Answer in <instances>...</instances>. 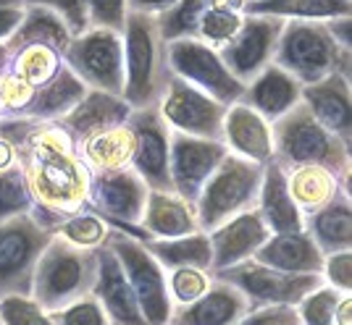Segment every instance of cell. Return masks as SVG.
<instances>
[{"label":"cell","mask_w":352,"mask_h":325,"mask_svg":"<svg viewBox=\"0 0 352 325\" xmlns=\"http://www.w3.org/2000/svg\"><path fill=\"white\" fill-rule=\"evenodd\" d=\"M85 95H87V87H85V84L63 66V60H60L58 74L53 76L47 84L34 89V97H32L30 105H27L19 116L56 123V121L63 119Z\"/></svg>","instance_id":"obj_30"},{"label":"cell","mask_w":352,"mask_h":325,"mask_svg":"<svg viewBox=\"0 0 352 325\" xmlns=\"http://www.w3.org/2000/svg\"><path fill=\"white\" fill-rule=\"evenodd\" d=\"M0 325H3V320H0Z\"/></svg>","instance_id":"obj_55"},{"label":"cell","mask_w":352,"mask_h":325,"mask_svg":"<svg viewBox=\"0 0 352 325\" xmlns=\"http://www.w3.org/2000/svg\"><path fill=\"white\" fill-rule=\"evenodd\" d=\"M221 142L232 155L248 158L265 165L274 160V136H271V121H265L258 110H252L242 100L226 108Z\"/></svg>","instance_id":"obj_20"},{"label":"cell","mask_w":352,"mask_h":325,"mask_svg":"<svg viewBox=\"0 0 352 325\" xmlns=\"http://www.w3.org/2000/svg\"><path fill=\"white\" fill-rule=\"evenodd\" d=\"M56 234L66 241H72L76 247H87V250H98L108 241L111 234V223L100 218L92 210H82L76 215H69L66 221L56 226Z\"/></svg>","instance_id":"obj_37"},{"label":"cell","mask_w":352,"mask_h":325,"mask_svg":"<svg viewBox=\"0 0 352 325\" xmlns=\"http://www.w3.org/2000/svg\"><path fill=\"white\" fill-rule=\"evenodd\" d=\"M210 283H213V276L210 270H203V267H168L166 270V286H168V296L174 307L195 302L210 289Z\"/></svg>","instance_id":"obj_39"},{"label":"cell","mask_w":352,"mask_h":325,"mask_svg":"<svg viewBox=\"0 0 352 325\" xmlns=\"http://www.w3.org/2000/svg\"><path fill=\"white\" fill-rule=\"evenodd\" d=\"M229 155L223 142L216 139H200L190 134L171 132V145H168V178L171 189L182 200L195 205L197 194L203 189L208 176L219 168V162Z\"/></svg>","instance_id":"obj_15"},{"label":"cell","mask_w":352,"mask_h":325,"mask_svg":"<svg viewBox=\"0 0 352 325\" xmlns=\"http://www.w3.org/2000/svg\"><path fill=\"white\" fill-rule=\"evenodd\" d=\"M24 3H37L47 5L66 21L72 34H82L87 29V0H24Z\"/></svg>","instance_id":"obj_47"},{"label":"cell","mask_w":352,"mask_h":325,"mask_svg":"<svg viewBox=\"0 0 352 325\" xmlns=\"http://www.w3.org/2000/svg\"><path fill=\"white\" fill-rule=\"evenodd\" d=\"M252 260L284 273H321L323 252L305 231L294 234H271L263 247L252 254Z\"/></svg>","instance_id":"obj_27"},{"label":"cell","mask_w":352,"mask_h":325,"mask_svg":"<svg viewBox=\"0 0 352 325\" xmlns=\"http://www.w3.org/2000/svg\"><path fill=\"white\" fill-rule=\"evenodd\" d=\"M236 325H302V320L292 304H263L252 307Z\"/></svg>","instance_id":"obj_46"},{"label":"cell","mask_w":352,"mask_h":325,"mask_svg":"<svg viewBox=\"0 0 352 325\" xmlns=\"http://www.w3.org/2000/svg\"><path fill=\"white\" fill-rule=\"evenodd\" d=\"M242 14L276 16L284 21H329L352 16V0H255L242 5Z\"/></svg>","instance_id":"obj_33"},{"label":"cell","mask_w":352,"mask_h":325,"mask_svg":"<svg viewBox=\"0 0 352 325\" xmlns=\"http://www.w3.org/2000/svg\"><path fill=\"white\" fill-rule=\"evenodd\" d=\"M50 239L53 231L32 213L0 223V299L32 294L34 267Z\"/></svg>","instance_id":"obj_9"},{"label":"cell","mask_w":352,"mask_h":325,"mask_svg":"<svg viewBox=\"0 0 352 325\" xmlns=\"http://www.w3.org/2000/svg\"><path fill=\"white\" fill-rule=\"evenodd\" d=\"M245 3H255V0H242V5H245Z\"/></svg>","instance_id":"obj_54"},{"label":"cell","mask_w":352,"mask_h":325,"mask_svg":"<svg viewBox=\"0 0 352 325\" xmlns=\"http://www.w3.org/2000/svg\"><path fill=\"white\" fill-rule=\"evenodd\" d=\"M226 108L229 105H221L210 95L192 87L190 82L171 74L168 87H166L161 103H158V113H161V119L166 121V126L171 132L221 142Z\"/></svg>","instance_id":"obj_13"},{"label":"cell","mask_w":352,"mask_h":325,"mask_svg":"<svg viewBox=\"0 0 352 325\" xmlns=\"http://www.w3.org/2000/svg\"><path fill=\"white\" fill-rule=\"evenodd\" d=\"M250 310V302L234 286L213 278L203 296L174 307L166 325H236Z\"/></svg>","instance_id":"obj_22"},{"label":"cell","mask_w":352,"mask_h":325,"mask_svg":"<svg viewBox=\"0 0 352 325\" xmlns=\"http://www.w3.org/2000/svg\"><path fill=\"white\" fill-rule=\"evenodd\" d=\"M323 24H326V29L331 34V40L342 50H352V16H337V19H329Z\"/></svg>","instance_id":"obj_49"},{"label":"cell","mask_w":352,"mask_h":325,"mask_svg":"<svg viewBox=\"0 0 352 325\" xmlns=\"http://www.w3.org/2000/svg\"><path fill=\"white\" fill-rule=\"evenodd\" d=\"M47 317L53 325H111L100 302L92 294L82 296V299H76V302L56 312H47Z\"/></svg>","instance_id":"obj_41"},{"label":"cell","mask_w":352,"mask_h":325,"mask_svg":"<svg viewBox=\"0 0 352 325\" xmlns=\"http://www.w3.org/2000/svg\"><path fill=\"white\" fill-rule=\"evenodd\" d=\"M216 0H179L168 11L155 16L158 29L166 43L174 40H184V37H195L197 34V24L206 16V11Z\"/></svg>","instance_id":"obj_36"},{"label":"cell","mask_w":352,"mask_h":325,"mask_svg":"<svg viewBox=\"0 0 352 325\" xmlns=\"http://www.w3.org/2000/svg\"><path fill=\"white\" fill-rule=\"evenodd\" d=\"M72 29L53 8L37 5V3H24V19L14 34L3 43V47L8 53V60L14 53H19L21 47H30V45H45V47H53L56 53H63L66 45L72 43Z\"/></svg>","instance_id":"obj_28"},{"label":"cell","mask_w":352,"mask_h":325,"mask_svg":"<svg viewBox=\"0 0 352 325\" xmlns=\"http://www.w3.org/2000/svg\"><path fill=\"white\" fill-rule=\"evenodd\" d=\"M302 231L326 254L352 250V192H339L321 210L302 218Z\"/></svg>","instance_id":"obj_26"},{"label":"cell","mask_w":352,"mask_h":325,"mask_svg":"<svg viewBox=\"0 0 352 325\" xmlns=\"http://www.w3.org/2000/svg\"><path fill=\"white\" fill-rule=\"evenodd\" d=\"M213 278L234 286L250 302V307H263V304H292V307H297L302 296L323 283L321 273H284V270L268 267L252 257L213 273Z\"/></svg>","instance_id":"obj_10"},{"label":"cell","mask_w":352,"mask_h":325,"mask_svg":"<svg viewBox=\"0 0 352 325\" xmlns=\"http://www.w3.org/2000/svg\"><path fill=\"white\" fill-rule=\"evenodd\" d=\"M98 276V250L76 247L53 234L37 260L32 278V299L43 312H56L82 296L92 294Z\"/></svg>","instance_id":"obj_4"},{"label":"cell","mask_w":352,"mask_h":325,"mask_svg":"<svg viewBox=\"0 0 352 325\" xmlns=\"http://www.w3.org/2000/svg\"><path fill=\"white\" fill-rule=\"evenodd\" d=\"M179 0H126L129 5V14H147V16H158L163 11H168L171 5H176Z\"/></svg>","instance_id":"obj_50"},{"label":"cell","mask_w":352,"mask_h":325,"mask_svg":"<svg viewBox=\"0 0 352 325\" xmlns=\"http://www.w3.org/2000/svg\"><path fill=\"white\" fill-rule=\"evenodd\" d=\"M284 24L287 21L276 19V16L245 14L239 32L219 50V56L226 63V69L242 84H250L255 76L263 71L265 66L274 63L276 45H279Z\"/></svg>","instance_id":"obj_14"},{"label":"cell","mask_w":352,"mask_h":325,"mask_svg":"<svg viewBox=\"0 0 352 325\" xmlns=\"http://www.w3.org/2000/svg\"><path fill=\"white\" fill-rule=\"evenodd\" d=\"M126 126L134 134V155L132 168L147 184V189L155 192H174L168 178V145H171V129L161 119L158 108H142L132 110Z\"/></svg>","instance_id":"obj_16"},{"label":"cell","mask_w":352,"mask_h":325,"mask_svg":"<svg viewBox=\"0 0 352 325\" xmlns=\"http://www.w3.org/2000/svg\"><path fill=\"white\" fill-rule=\"evenodd\" d=\"M14 149L34 202L32 215L45 228L56 234L60 221L87 210L89 168L58 123L40 121V126Z\"/></svg>","instance_id":"obj_1"},{"label":"cell","mask_w":352,"mask_h":325,"mask_svg":"<svg viewBox=\"0 0 352 325\" xmlns=\"http://www.w3.org/2000/svg\"><path fill=\"white\" fill-rule=\"evenodd\" d=\"M34 89L37 87L27 84L21 76L6 69L0 74V116H19L34 97Z\"/></svg>","instance_id":"obj_44"},{"label":"cell","mask_w":352,"mask_h":325,"mask_svg":"<svg viewBox=\"0 0 352 325\" xmlns=\"http://www.w3.org/2000/svg\"><path fill=\"white\" fill-rule=\"evenodd\" d=\"M0 320H3V325H53L47 312L40 310L32 296L0 299Z\"/></svg>","instance_id":"obj_43"},{"label":"cell","mask_w":352,"mask_h":325,"mask_svg":"<svg viewBox=\"0 0 352 325\" xmlns=\"http://www.w3.org/2000/svg\"><path fill=\"white\" fill-rule=\"evenodd\" d=\"M32 210H34V202H32L24 171L19 162H14L11 168L0 171V223L27 215Z\"/></svg>","instance_id":"obj_38"},{"label":"cell","mask_w":352,"mask_h":325,"mask_svg":"<svg viewBox=\"0 0 352 325\" xmlns=\"http://www.w3.org/2000/svg\"><path fill=\"white\" fill-rule=\"evenodd\" d=\"M271 237V231L265 228L263 218L258 215V210H245L226 223L216 226L213 231H208L210 239V250H213V265L210 276L219 273L223 267H232L236 263L250 260L258 247H263V241Z\"/></svg>","instance_id":"obj_19"},{"label":"cell","mask_w":352,"mask_h":325,"mask_svg":"<svg viewBox=\"0 0 352 325\" xmlns=\"http://www.w3.org/2000/svg\"><path fill=\"white\" fill-rule=\"evenodd\" d=\"M92 296L100 302L111 325H150L124 276V267L108 244L98 247V276L92 283Z\"/></svg>","instance_id":"obj_18"},{"label":"cell","mask_w":352,"mask_h":325,"mask_svg":"<svg viewBox=\"0 0 352 325\" xmlns=\"http://www.w3.org/2000/svg\"><path fill=\"white\" fill-rule=\"evenodd\" d=\"M352 76L334 74L323 76L313 84H302L300 100L313 113L323 129L339 136L352 147Z\"/></svg>","instance_id":"obj_17"},{"label":"cell","mask_w":352,"mask_h":325,"mask_svg":"<svg viewBox=\"0 0 352 325\" xmlns=\"http://www.w3.org/2000/svg\"><path fill=\"white\" fill-rule=\"evenodd\" d=\"M8 69V53H6V47L0 45V74Z\"/></svg>","instance_id":"obj_53"},{"label":"cell","mask_w":352,"mask_h":325,"mask_svg":"<svg viewBox=\"0 0 352 325\" xmlns=\"http://www.w3.org/2000/svg\"><path fill=\"white\" fill-rule=\"evenodd\" d=\"M118 263L124 267V276L132 286L134 296L140 302V310L145 315L150 325H166L171 317V296H168V286H166V270H163L153 254L145 250L142 239L132 237L126 231H121L116 226H111V234L105 241Z\"/></svg>","instance_id":"obj_8"},{"label":"cell","mask_w":352,"mask_h":325,"mask_svg":"<svg viewBox=\"0 0 352 325\" xmlns=\"http://www.w3.org/2000/svg\"><path fill=\"white\" fill-rule=\"evenodd\" d=\"M24 19V0H0V45L6 43Z\"/></svg>","instance_id":"obj_48"},{"label":"cell","mask_w":352,"mask_h":325,"mask_svg":"<svg viewBox=\"0 0 352 325\" xmlns=\"http://www.w3.org/2000/svg\"><path fill=\"white\" fill-rule=\"evenodd\" d=\"M242 19V0H216L200 19L195 40L210 45L213 50H221L239 32Z\"/></svg>","instance_id":"obj_34"},{"label":"cell","mask_w":352,"mask_h":325,"mask_svg":"<svg viewBox=\"0 0 352 325\" xmlns=\"http://www.w3.org/2000/svg\"><path fill=\"white\" fill-rule=\"evenodd\" d=\"M140 231L145 239H176L200 231L195 205L182 200L174 192H147L145 213L140 221Z\"/></svg>","instance_id":"obj_24"},{"label":"cell","mask_w":352,"mask_h":325,"mask_svg":"<svg viewBox=\"0 0 352 325\" xmlns=\"http://www.w3.org/2000/svg\"><path fill=\"white\" fill-rule=\"evenodd\" d=\"M147 192H150L147 184L132 165L118 168V171L89 173L87 210L98 213L111 226H116L132 237L145 239L140 231V221L145 213Z\"/></svg>","instance_id":"obj_12"},{"label":"cell","mask_w":352,"mask_h":325,"mask_svg":"<svg viewBox=\"0 0 352 325\" xmlns=\"http://www.w3.org/2000/svg\"><path fill=\"white\" fill-rule=\"evenodd\" d=\"M258 215L263 218L265 228L271 234H294L302 231V213L294 205L289 186H287V171L276 160L263 165L261 192H258Z\"/></svg>","instance_id":"obj_23"},{"label":"cell","mask_w":352,"mask_h":325,"mask_svg":"<svg viewBox=\"0 0 352 325\" xmlns=\"http://www.w3.org/2000/svg\"><path fill=\"white\" fill-rule=\"evenodd\" d=\"M63 66L87 89L124 95V34L111 29H85L74 34L60 53Z\"/></svg>","instance_id":"obj_7"},{"label":"cell","mask_w":352,"mask_h":325,"mask_svg":"<svg viewBox=\"0 0 352 325\" xmlns=\"http://www.w3.org/2000/svg\"><path fill=\"white\" fill-rule=\"evenodd\" d=\"M58 69H60V53H56L53 47H45V45L21 47L8 60V71L21 76L32 87L47 84L53 76L58 74Z\"/></svg>","instance_id":"obj_35"},{"label":"cell","mask_w":352,"mask_h":325,"mask_svg":"<svg viewBox=\"0 0 352 325\" xmlns=\"http://www.w3.org/2000/svg\"><path fill=\"white\" fill-rule=\"evenodd\" d=\"M168 79L166 40L155 16L129 14L124 27V103L132 110L158 108Z\"/></svg>","instance_id":"obj_2"},{"label":"cell","mask_w":352,"mask_h":325,"mask_svg":"<svg viewBox=\"0 0 352 325\" xmlns=\"http://www.w3.org/2000/svg\"><path fill=\"white\" fill-rule=\"evenodd\" d=\"M300 92H302V84L276 63H271L250 84H245L242 103L258 110L265 121H276L300 103Z\"/></svg>","instance_id":"obj_25"},{"label":"cell","mask_w":352,"mask_h":325,"mask_svg":"<svg viewBox=\"0 0 352 325\" xmlns=\"http://www.w3.org/2000/svg\"><path fill=\"white\" fill-rule=\"evenodd\" d=\"M321 278L326 286L342 294H352V250L326 254L321 265Z\"/></svg>","instance_id":"obj_45"},{"label":"cell","mask_w":352,"mask_h":325,"mask_svg":"<svg viewBox=\"0 0 352 325\" xmlns=\"http://www.w3.org/2000/svg\"><path fill=\"white\" fill-rule=\"evenodd\" d=\"M129 113H132V108L124 103V97L87 89V95L56 123L72 136L74 145H79L89 136H98L108 129H116L121 123H126Z\"/></svg>","instance_id":"obj_21"},{"label":"cell","mask_w":352,"mask_h":325,"mask_svg":"<svg viewBox=\"0 0 352 325\" xmlns=\"http://www.w3.org/2000/svg\"><path fill=\"white\" fill-rule=\"evenodd\" d=\"M126 19V0H87V29H111L124 34Z\"/></svg>","instance_id":"obj_42"},{"label":"cell","mask_w":352,"mask_h":325,"mask_svg":"<svg viewBox=\"0 0 352 325\" xmlns=\"http://www.w3.org/2000/svg\"><path fill=\"white\" fill-rule=\"evenodd\" d=\"M263 165L239 155H226L219 168L208 176L203 189L195 200V215L200 231H213L216 226L226 223L245 210L258 205Z\"/></svg>","instance_id":"obj_6"},{"label":"cell","mask_w":352,"mask_h":325,"mask_svg":"<svg viewBox=\"0 0 352 325\" xmlns=\"http://www.w3.org/2000/svg\"><path fill=\"white\" fill-rule=\"evenodd\" d=\"M76 152L82 162L89 168V173H103V171H118L132 165L134 155V134L126 123L116 129L89 136L85 142L76 145Z\"/></svg>","instance_id":"obj_31"},{"label":"cell","mask_w":352,"mask_h":325,"mask_svg":"<svg viewBox=\"0 0 352 325\" xmlns=\"http://www.w3.org/2000/svg\"><path fill=\"white\" fill-rule=\"evenodd\" d=\"M142 244L163 270L168 267L210 270L213 265V250H210V239L206 231H195V234L176 239H142Z\"/></svg>","instance_id":"obj_32"},{"label":"cell","mask_w":352,"mask_h":325,"mask_svg":"<svg viewBox=\"0 0 352 325\" xmlns=\"http://www.w3.org/2000/svg\"><path fill=\"white\" fill-rule=\"evenodd\" d=\"M284 171H287L289 194H292L294 205L300 207L302 218L321 210L339 192H352L350 178H339L323 165H294V168H284Z\"/></svg>","instance_id":"obj_29"},{"label":"cell","mask_w":352,"mask_h":325,"mask_svg":"<svg viewBox=\"0 0 352 325\" xmlns=\"http://www.w3.org/2000/svg\"><path fill=\"white\" fill-rule=\"evenodd\" d=\"M271 136H274V160L281 168L323 165L339 178H350L352 147L329 129H323L302 105V100L284 116L271 121Z\"/></svg>","instance_id":"obj_3"},{"label":"cell","mask_w":352,"mask_h":325,"mask_svg":"<svg viewBox=\"0 0 352 325\" xmlns=\"http://www.w3.org/2000/svg\"><path fill=\"white\" fill-rule=\"evenodd\" d=\"M342 296H344L342 291L326 286V283H321L318 289H313L310 294H305L300 299V304H297L302 325H331Z\"/></svg>","instance_id":"obj_40"},{"label":"cell","mask_w":352,"mask_h":325,"mask_svg":"<svg viewBox=\"0 0 352 325\" xmlns=\"http://www.w3.org/2000/svg\"><path fill=\"white\" fill-rule=\"evenodd\" d=\"M331 325H352V294H344L339 299Z\"/></svg>","instance_id":"obj_51"},{"label":"cell","mask_w":352,"mask_h":325,"mask_svg":"<svg viewBox=\"0 0 352 325\" xmlns=\"http://www.w3.org/2000/svg\"><path fill=\"white\" fill-rule=\"evenodd\" d=\"M166 58L171 74L190 82L192 87L210 95L221 105H234L245 95V84L236 79L226 63L221 60L219 50L200 43L195 37L166 43Z\"/></svg>","instance_id":"obj_11"},{"label":"cell","mask_w":352,"mask_h":325,"mask_svg":"<svg viewBox=\"0 0 352 325\" xmlns=\"http://www.w3.org/2000/svg\"><path fill=\"white\" fill-rule=\"evenodd\" d=\"M16 162V149L11 142H6L3 136H0V171H6V168H11Z\"/></svg>","instance_id":"obj_52"},{"label":"cell","mask_w":352,"mask_h":325,"mask_svg":"<svg viewBox=\"0 0 352 325\" xmlns=\"http://www.w3.org/2000/svg\"><path fill=\"white\" fill-rule=\"evenodd\" d=\"M274 63L300 84H313L334 71L352 76V50H342L323 21H287Z\"/></svg>","instance_id":"obj_5"}]
</instances>
